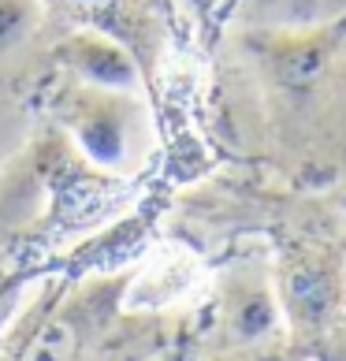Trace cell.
<instances>
[{"instance_id":"6da1fadb","label":"cell","mask_w":346,"mask_h":361,"mask_svg":"<svg viewBox=\"0 0 346 361\" xmlns=\"http://www.w3.org/2000/svg\"><path fill=\"white\" fill-rule=\"evenodd\" d=\"M63 135L109 176H135L153 157V112L142 93L78 82L63 101Z\"/></svg>"},{"instance_id":"7a4b0ae2","label":"cell","mask_w":346,"mask_h":361,"mask_svg":"<svg viewBox=\"0 0 346 361\" xmlns=\"http://www.w3.org/2000/svg\"><path fill=\"white\" fill-rule=\"evenodd\" d=\"M272 269L287 336L302 343L328 336L346 305V257L328 243H290Z\"/></svg>"},{"instance_id":"3957f363","label":"cell","mask_w":346,"mask_h":361,"mask_svg":"<svg viewBox=\"0 0 346 361\" xmlns=\"http://www.w3.org/2000/svg\"><path fill=\"white\" fill-rule=\"evenodd\" d=\"M216 336L223 350H257L287 336V317L268 257H238L220 272Z\"/></svg>"},{"instance_id":"277c9868","label":"cell","mask_w":346,"mask_h":361,"mask_svg":"<svg viewBox=\"0 0 346 361\" xmlns=\"http://www.w3.org/2000/svg\"><path fill=\"white\" fill-rule=\"evenodd\" d=\"M346 23V0H231L235 34H313Z\"/></svg>"},{"instance_id":"5b68a950","label":"cell","mask_w":346,"mask_h":361,"mask_svg":"<svg viewBox=\"0 0 346 361\" xmlns=\"http://www.w3.org/2000/svg\"><path fill=\"white\" fill-rule=\"evenodd\" d=\"M60 60L68 63L75 82L97 86V90H130L142 93V71L138 60L109 34L97 30H78L68 37V45L60 49Z\"/></svg>"},{"instance_id":"8992f818","label":"cell","mask_w":346,"mask_h":361,"mask_svg":"<svg viewBox=\"0 0 346 361\" xmlns=\"http://www.w3.org/2000/svg\"><path fill=\"white\" fill-rule=\"evenodd\" d=\"M109 302L112 298H104L97 287H89V290L78 294V298H71L68 310H60L42 331H37L30 354L23 361H75L78 350H82L86 331L104 317V305Z\"/></svg>"},{"instance_id":"52a82bcc","label":"cell","mask_w":346,"mask_h":361,"mask_svg":"<svg viewBox=\"0 0 346 361\" xmlns=\"http://www.w3.org/2000/svg\"><path fill=\"white\" fill-rule=\"evenodd\" d=\"M60 149L56 145H37L34 153H26L16 168L0 179V220H26L37 212V197L45 194L49 183V164Z\"/></svg>"},{"instance_id":"ba28073f","label":"cell","mask_w":346,"mask_h":361,"mask_svg":"<svg viewBox=\"0 0 346 361\" xmlns=\"http://www.w3.org/2000/svg\"><path fill=\"white\" fill-rule=\"evenodd\" d=\"M45 8L42 0H0V56L23 49L42 26Z\"/></svg>"},{"instance_id":"9c48e42d","label":"cell","mask_w":346,"mask_h":361,"mask_svg":"<svg viewBox=\"0 0 346 361\" xmlns=\"http://www.w3.org/2000/svg\"><path fill=\"white\" fill-rule=\"evenodd\" d=\"M190 11H197V16H212L216 8H223V0H183Z\"/></svg>"},{"instance_id":"30bf717a","label":"cell","mask_w":346,"mask_h":361,"mask_svg":"<svg viewBox=\"0 0 346 361\" xmlns=\"http://www.w3.org/2000/svg\"><path fill=\"white\" fill-rule=\"evenodd\" d=\"M342 212H346V194H342Z\"/></svg>"}]
</instances>
